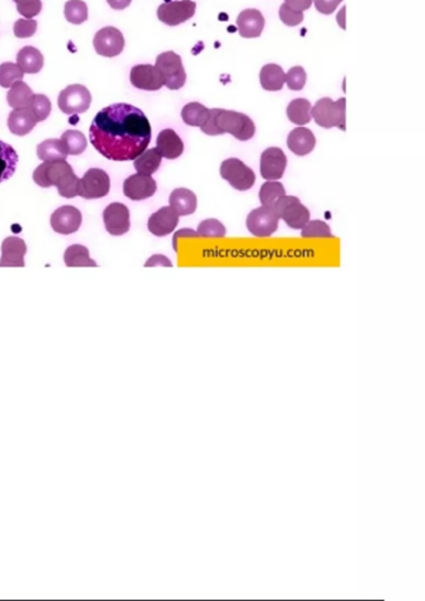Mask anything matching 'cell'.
<instances>
[{
  "label": "cell",
  "instance_id": "4",
  "mask_svg": "<svg viewBox=\"0 0 425 601\" xmlns=\"http://www.w3.org/2000/svg\"><path fill=\"white\" fill-rule=\"evenodd\" d=\"M345 107L347 99L340 98L333 102L331 98H322L311 107V118L321 128H338L345 131Z\"/></svg>",
  "mask_w": 425,
  "mask_h": 601
},
{
  "label": "cell",
  "instance_id": "28",
  "mask_svg": "<svg viewBox=\"0 0 425 601\" xmlns=\"http://www.w3.org/2000/svg\"><path fill=\"white\" fill-rule=\"evenodd\" d=\"M37 156L43 162L66 160L68 152L61 139H47L37 147Z\"/></svg>",
  "mask_w": 425,
  "mask_h": 601
},
{
  "label": "cell",
  "instance_id": "27",
  "mask_svg": "<svg viewBox=\"0 0 425 601\" xmlns=\"http://www.w3.org/2000/svg\"><path fill=\"white\" fill-rule=\"evenodd\" d=\"M261 85L266 91H280L285 84V72L280 65L268 64L261 70Z\"/></svg>",
  "mask_w": 425,
  "mask_h": 601
},
{
  "label": "cell",
  "instance_id": "31",
  "mask_svg": "<svg viewBox=\"0 0 425 601\" xmlns=\"http://www.w3.org/2000/svg\"><path fill=\"white\" fill-rule=\"evenodd\" d=\"M33 95L32 90L30 89V86L23 80L16 82L13 85L10 87V91L8 93V103L12 109H23V107H29L31 100H32Z\"/></svg>",
  "mask_w": 425,
  "mask_h": 601
},
{
  "label": "cell",
  "instance_id": "41",
  "mask_svg": "<svg viewBox=\"0 0 425 601\" xmlns=\"http://www.w3.org/2000/svg\"><path fill=\"white\" fill-rule=\"evenodd\" d=\"M285 83L289 86V89L292 91H301L304 89L305 83H306V73L304 68L301 66L290 68L285 75Z\"/></svg>",
  "mask_w": 425,
  "mask_h": 601
},
{
  "label": "cell",
  "instance_id": "34",
  "mask_svg": "<svg viewBox=\"0 0 425 601\" xmlns=\"http://www.w3.org/2000/svg\"><path fill=\"white\" fill-rule=\"evenodd\" d=\"M68 156H79L86 150L88 139L80 131L68 130L64 132L61 138Z\"/></svg>",
  "mask_w": 425,
  "mask_h": 601
},
{
  "label": "cell",
  "instance_id": "11",
  "mask_svg": "<svg viewBox=\"0 0 425 601\" xmlns=\"http://www.w3.org/2000/svg\"><path fill=\"white\" fill-rule=\"evenodd\" d=\"M196 8L197 5L192 0H167L158 8L157 16L164 24L177 26L191 19L195 16Z\"/></svg>",
  "mask_w": 425,
  "mask_h": 601
},
{
  "label": "cell",
  "instance_id": "25",
  "mask_svg": "<svg viewBox=\"0 0 425 601\" xmlns=\"http://www.w3.org/2000/svg\"><path fill=\"white\" fill-rule=\"evenodd\" d=\"M17 64L24 73L36 75L44 66V57L36 47H25L17 54Z\"/></svg>",
  "mask_w": 425,
  "mask_h": 601
},
{
  "label": "cell",
  "instance_id": "33",
  "mask_svg": "<svg viewBox=\"0 0 425 601\" xmlns=\"http://www.w3.org/2000/svg\"><path fill=\"white\" fill-rule=\"evenodd\" d=\"M209 109L200 103H190L181 110V118L185 124L195 128H202L209 118Z\"/></svg>",
  "mask_w": 425,
  "mask_h": 601
},
{
  "label": "cell",
  "instance_id": "1",
  "mask_svg": "<svg viewBox=\"0 0 425 601\" xmlns=\"http://www.w3.org/2000/svg\"><path fill=\"white\" fill-rule=\"evenodd\" d=\"M152 130L145 114L130 104H112L97 114L90 126L93 147L114 162H130L149 146Z\"/></svg>",
  "mask_w": 425,
  "mask_h": 601
},
{
  "label": "cell",
  "instance_id": "2",
  "mask_svg": "<svg viewBox=\"0 0 425 601\" xmlns=\"http://www.w3.org/2000/svg\"><path fill=\"white\" fill-rule=\"evenodd\" d=\"M205 135L230 133L241 142H248L256 133L255 123L246 114L236 111L211 109L205 124L200 128Z\"/></svg>",
  "mask_w": 425,
  "mask_h": 601
},
{
  "label": "cell",
  "instance_id": "15",
  "mask_svg": "<svg viewBox=\"0 0 425 601\" xmlns=\"http://www.w3.org/2000/svg\"><path fill=\"white\" fill-rule=\"evenodd\" d=\"M82 213L75 206H61L51 216V227L61 234H72L82 225Z\"/></svg>",
  "mask_w": 425,
  "mask_h": 601
},
{
  "label": "cell",
  "instance_id": "40",
  "mask_svg": "<svg viewBox=\"0 0 425 601\" xmlns=\"http://www.w3.org/2000/svg\"><path fill=\"white\" fill-rule=\"evenodd\" d=\"M30 109L32 111L33 114L36 116V119L38 123L47 119V117L51 114V102L47 96L44 95H33L32 100L29 105Z\"/></svg>",
  "mask_w": 425,
  "mask_h": 601
},
{
  "label": "cell",
  "instance_id": "35",
  "mask_svg": "<svg viewBox=\"0 0 425 601\" xmlns=\"http://www.w3.org/2000/svg\"><path fill=\"white\" fill-rule=\"evenodd\" d=\"M65 18L75 25L86 22L89 18V10L85 1L83 0H68L65 4Z\"/></svg>",
  "mask_w": 425,
  "mask_h": 601
},
{
  "label": "cell",
  "instance_id": "39",
  "mask_svg": "<svg viewBox=\"0 0 425 601\" xmlns=\"http://www.w3.org/2000/svg\"><path fill=\"white\" fill-rule=\"evenodd\" d=\"M197 233L199 237L223 238L227 234V229L220 220L206 219L199 224Z\"/></svg>",
  "mask_w": 425,
  "mask_h": 601
},
{
  "label": "cell",
  "instance_id": "10",
  "mask_svg": "<svg viewBox=\"0 0 425 601\" xmlns=\"http://www.w3.org/2000/svg\"><path fill=\"white\" fill-rule=\"evenodd\" d=\"M110 177L102 169H90L79 179L78 195L84 199H100L110 192Z\"/></svg>",
  "mask_w": 425,
  "mask_h": 601
},
{
  "label": "cell",
  "instance_id": "16",
  "mask_svg": "<svg viewBox=\"0 0 425 601\" xmlns=\"http://www.w3.org/2000/svg\"><path fill=\"white\" fill-rule=\"evenodd\" d=\"M132 85L144 91H158L164 86L163 75L156 65H137L133 66L130 75Z\"/></svg>",
  "mask_w": 425,
  "mask_h": 601
},
{
  "label": "cell",
  "instance_id": "3",
  "mask_svg": "<svg viewBox=\"0 0 425 601\" xmlns=\"http://www.w3.org/2000/svg\"><path fill=\"white\" fill-rule=\"evenodd\" d=\"M33 181L40 188L56 186L59 195L64 198L78 195L79 178L66 160L44 162L33 172Z\"/></svg>",
  "mask_w": 425,
  "mask_h": 601
},
{
  "label": "cell",
  "instance_id": "42",
  "mask_svg": "<svg viewBox=\"0 0 425 601\" xmlns=\"http://www.w3.org/2000/svg\"><path fill=\"white\" fill-rule=\"evenodd\" d=\"M17 4L19 13L26 19H32L42 11V0H13Z\"/></svg>",
  "mask_w": 425,
  "mask_h": 601
},
{
  "label": "cell",
  "instance_id": "7",
  "mask_svg": "<svg viewBox=\"0 0 425 601\" xmlns=\"http://www.w3.org/2000/svg\"><path fill=\"white\" fill-rule=\"evenodd\" d=\"M220 176L238 191H248L255 185V172L237 158L224 160L220 165Z\"/></svg>",
  "mask_w": 425,
  "mask_h": 601
},
{
  "label": "cell",
  "instance_id": "32",
  "mask_svg": "<svg viewBox=\"0 0 425 601\" xmlns=\"http://www.w3.org/2000/svg\"><path fill=\"white\" fill-rule=\"evenodd\" d=\"M162 158L163 157L160 156L158 150H145L140 156L136 158L133 166H135L136 171L138 174L151 176V174H155L160 169V164H162Z\"/></svg>",
  "mask_w": 425,
  "mask_h": 601
},
{
  "label": "cell",
  "instance_id": "45",
  "mask_svg": "<svg viewBox=\"0 0 425 601\" xmlns=\"http://www.w3.org/2000/svg\"><path fill=\"white\" fill-rule=\"evenodd\" d=\"M317 11L323 15H331L336 11L343 0H313Z\"/></svg>",
  "mask_w": 425,
  "mask_h": 601
},
{
  "label": "cell",
  "instance_id": "30",
  "mask_svg": "<svg viewBox=\"0 0 425 601\" xmlns=\"http://www.w3.org/2000/svg\"><path fill=\"white\" fill-rule=\"evenodd\" d=\"M287 118L294 124L306 125L311 121V104L304 98H297L289 104L287 109Z\"/></svg>",
  "mask_w": 425,
  "mask_h": 601
},
{
  "label": "cell",
  "instance_id": "17",
  "mask_svg": "<svg viewBox=\"0 0 425 601\" xmlns=\"http://www.w3.org/2000/svg\"><path fill=\"white\" fill-rule=\"evenodd\" d=\"M123 191H124L125 197L139 202V200L150 198L156 193L157 183L151 176L148 174H133L124 181Z\"/></svg>",
  "mask_w": 425,
  "mask_h": 601
},
{
  "label": "cell",
  "instance_id": "38",
  "mask_svg": "<svg viewBox=\"0 0 425 601\" xmlns=\"http://www.w3.org/2000/svg\"><path fill=\"white\" fill-rule=\"evenodd\" d=\"M301 236L303 238H333L331 229L328 224L322 220H309L301 229Z\"/></svg>",
  "mask_w": 425,
  "mask_h": 601
},
{
  "label": "cell",
  "instance_id": "20",
  "mask_svg": "<svg viewBox=\"0 0 425 601\" xmlns=\"http://www.w3.org/2000/svg\"><path fill=\"white\" fill-rule=\"evenodd\" d=\"M237 26L243 38H258L265 26V19L258 10L248 8L238 16Z\"/></svg>",
  "mask_w": 425,
  "mask_h": 601
},
{
  "label": "cell",
  "instance_id": "24",
  "mask_svg": "<svg viewBox=\"0 0 425 601\" xmlns=\"http://www.w3.org/2000/svg\"><path fill=\"white\" fill-rule=\"evenodd\" d=\"M169 202L179 217L190 216L192 213H195L197 209V197L188 188L174 190L169 198Z\"/></svg>",
  "mask_w": 425,
  "mask_h": 601
},
{
  "label": "cell",
  "instance_id": "12",
  "mask_svg": "<svg viewBox=\"0 0 425 601\" xmlns=\"http://www.w3.org/2000/svg\"><path fill=\"white\" fill-rule=\"evenodd\" d=\"M93 47L97 54L103 57H116L124 50V37L119 30L112 26H107L96 33L93 40Z\"/></svg>",
  "mask_w": 425,
  "mask_h": 601
},
{
  "label": "cell",
  "instance_id": "5",
  "mask_svg": "<svg viewBox=\"0 0 425 601\" xmlns=\"http://www.w3.org/2000/svg\"><path fill=\"white\" fill-rule=\"evenodd\" d=\"M273 209L280 219H283L287 226L294 230H301L310 220L308 207H305L297 197L283 195L277 199Z\"/></svg>",
  "mask_w": 425,
  "mask_h": 601
},
{
  "label": "cell",
  "instance_id": "43",
  "mask_svg": "<svg viewBox=\"0 0 425 601\" xmlns=\"http://www.w3.org/2000/svg\"><path fill=\"white\" fill-rule=\"evenodd\" d=\"M37 26L35 19H19L15 23L13 32L17 38H30L36 33Z\"/></svg>",
  "mask_w": 425,
  "mask_h": 601
},
{
  "label": "cell",
  "instance_id": "29",
  "mask_svg": "<svg viewBox=\"0 0 425 601\" xmlns=\"http://www.w3.org/2000/svg\"><path fill=\"white\" fill-rule=\"evenodd\" d=\"M68 267H96L97 262L90 258L89 250L83 245H71L64 253Z\"/></svg>",
  "mask_w": 425,
  "mask_h": 601
},
{
  "label": "cell",
  "instance_id": "46",
  "mask_svg": "<svg viewBox=\"0 0 425 601\" xmlns=\"http://www.w3.org/2000/svg\"><path fill=\"white\" fill-rule=\"evenodd\" d=\"M312 1L313 0H285V4L294 11L304 12L311 8Z\"/></svg>",
  "mask_w": 425,
  "mask_h": 601
},
{
  "label": "cell",
  "instance_id": "22",
  "mask_svg": "<svg viewBox=\"0 0 425 601\" xmlns=\"http://www.w3.org/2000/svg\"><path fill=\"white\" fill-rule=\"evenodd\" d=\"M316 138L311 130L306 128H297L287 135V147L296 156H306L315 149Z\"/></svg>",
  "mask_w": 425,
  "mask_h": 601
},
{
  "label": "cell",
  "instance_id": "36",
  "mask_svg": "<svg viewBox=\"0 0 425 601\" xmlns=\"http://www.w3.org/2000/svg\"><path fill=\"white\" fill-rule=\"evenodd\" d=\"M285 195V188L283 184H280L278 181H269L265 184L262 185L261 191H259V200L262 202V205L270 206L273 207V204L277 202V199Z\"/></svg>",
  "mask_w": 425,
  "mask_h": 601
},
{
  "label": "cell",
  "instance_id": "8",
  "mask_svg": "<svg viewBox=\"0 0 425 601\" xmlns=\"http://www.w3.org/2000/svg\"><path fill=\"white\" fill-rule=\"evenodd\" d=\"M92 97L85 86L75 84L63 90L58 97V107L65 114H80L89 110Z\"/></svg>",
  "mask_w": 425,
  "mask_h": 601
},
{
  "label": "cell",
  "instance_id": "18",
  "mask_svg": "<svg viewBox=\"0 0 425 601\" xmlns=\"http://www.w3.org/2000/svg\"><path fill=\"white\" fill-rule=\"evenodd\" d=\"M179 216L171 206H164L153 213L148 221V229L156 237H165L177 227Z\"/></svg>",
  "mask_w": 425,
  "mask_h": 601
},
{
  "label": "cell",
  "instance_id": "9",
  "mask_svg": "<svg viewBox=\"0 0 425 601\" xmlns=\"http://www.w3.org/2000/svg\"><path fill=\"white\" fill-rule=\"evenodd\" d=\"M280 217L270 206L262 205L250 212L246 218V227L255 237L268 238L278 229Z\"/></svg>",
  "mask_w": 425,
  "mask_h": 601
},
{
  "label": "cell",
  "instance_id": "48",
  "mask_svg": "<svg viewBox=\"0 0 425 601\" xmlns=\"http://www.w3.org/2000/svg\"><path fill=\"white\" fill-rule=\"evenodd\" d=\"M132 0H107V3L111 8L114 10H124L128 8V5L131 4Z\"/></svg>",
  "mask_w": 425,
  "mask_h": 601
},
{
  "label": "cell",
  "instance_id": "19",
  "mask_svg": "<svg viewBox=\"0 0 425 601\" xmlns=\"http://www.w3.org/2000/svg\"><path fill=\"white\" fill-rule=\"evenodd\" d=\"M28 246L22 238L8 237L1 244L0 267H24Z\"/></svg>",
  "mask_w": 425,
  "mask_h": 601
},
{
  "label": "cell",
  "instance_id": "44",
  "mask_svg": "<svg viewBox=\"0 0 425 601\" xmlns=\"http://www.w3.org/2000/svg\"><path fill=\"white\" fill-rule=\"evenodd\" d=\"M280 20L283 22V24H285L287 26H290V28L299 25V24L304 20V15H303V12L294 11V10H292L290 6H287L285 3L280 6Z\"/></svg>",
  "mask_w": 425,
  "mask_h": 601
},
{
  "label": "cell",
  "instance_id": "37",
  "mask_svg": "<svg viewBox=\"0 0 425 601\" xmlns=\"http://www.w3.org/2000/svg\"><path fill=\"white\" fill-rule=\"evenodd\" d=\"M24 72L19 68L18 64L13 63H3L0 65V86L8 89L16 82L23 80Z\"/></svg>",
  "mask_w": 425,
  "mask_h": 601
},
{
  "label": "cell",
  "instance_id": "23",
  "mask_svg": "<svg viewBox=\"0 0 425 601\" xmlns=\"http://www.w3.org/2000/svg\"><path fill=\"white\" fill-rule=\"evenodd\" d=\"M37 121L36 116L33 114L32 111L30 107H23V109H15L12 111L8 119V126L10 131L13 135H29L30 132L32 131L36 126Z\"/></svg>",
  "mask_w": 425,
  "mask_h": 601
},
{
  "label": "cell",
  "instance_id": "14",
  "mask_svg": "<svg viewBox=\"0 0 425 601\" xmlns=\"http://www.w3.org/2000/svg\"><path fill=\"white\" fill-rule=\"evenodd\" d=\"M104 224L109 233L123 236L130 230V211L121 202H112L104 210Z\"/></svg>",
  "mask_w": 425,
  "mask_h": 601
},
{
  "label": "cell",
  "instance_id": "6",
  "mask_svg": "<svg viewBox=\"0 0 425 601\" xmlns=\"http://www.w3.org/2000/svg\"><path fill=\"white\" fill-rule=\"evenodd\" d=\"M156 66L163 75L164 85L167 89L179 90L185 85L186 73L181 58L172 51L160 54L156 59Z\"/></svg>",
  "mask_w": 425,
  "mask_h": 601
},
{
  "label": "cell",
  "instance_id": "47",
  "mask_svg": "<svg viewBox=\"0 0 425 601\" xmlns=\"http://www.w3.org/2000/svg\"><path fill=\"white\" fill-rule=\"evenodd\" d=\"M157 265L172 266V264L167 260V257L160 255H153V257H151V258L149 259V262L145 264V266Z\"/></svg>",
  "mask_w": 425,
  "mask_h": 601
},
{
  "label": "cell",
  "instance_id": "13",
  "mask_svg": "<svg viewBox=\"0 0 425 601\" xmlns=\"http://www.w3.org/2000/svg\"><path fill=\"white\" fill-rule=\"evenodd\" d=\"M287 158L280 147H269L261 157V174L266 181H278L287 169Z\"/></svg>",
  "mask_w": 425,
  "mask_h": 601
},
{
  "label": "cell",
  "instance_id": "21",
  "mask_svg": "<svg viewBox=\"0 0 425 601\" xmlns=\"http://www.w3.org/2000/svg\"><path fill=\"white\" fill-rule=\"evenodd\" d=\"M157 147L160 156L167 159H177L184 152V142L171 128L160 132L157 137Z\"/></svg>",
  "mask_w": 425,
  "mask_h": 601
},
{
  "label": "cell",
  "instance_id": "26",
  "mask_svg": "<svg viewBox=\"0 0 425 601\" xmlns=\"http://www.w3.org/2000/svg\"><path fill=\"white\" fill-rule=\"evenodd\" d=\"M19 157L11 145L0 140V184L15 174Z\"/></svg>",
  "mask_w": 425,
  "mask_h": 601
}]
</instances>
